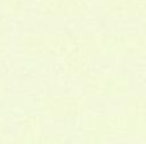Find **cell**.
<instances>
[{"label": "cell", "mask_w": 146, "mask_h": 144, "mask_svg": "<svg viewBox=\"0 0 146 144\" xmlns=\"http://www.w3.org/2000/svg\"><path fill=\"white\" fill-rule=\"evenodd\" d=\"M83 48L87 55L142 56L146 54L144 35H87L83 36Z\"/></svg>", "instance_id": "6da1fadb"}, {"label": "cell", "mask_w": 146, "mask_h": 144, "mask_svg": "<svg viewBox=\"0 0 146 144\" xmlns=\"http://www.w3.org/2000/svg\"><path fill=\"white\" fill-rule=\"evenodd\" d=\"M86 99L72 94H49L44 98L42 109L46 116L80 117L86 114Z\"/></svg>", "instance_id": "7a4b0ae2"}, {"label": "cell", "mask_w": 146, "mask_h": 144, "mask_svg": "<svg viewBox=\"0 0 146 144\" xmlns=\"http://www.w3.org/2000/svg\"><path fill=\"white\" fill-rule=\"evenodd\" d=\"M44 10L51 15H78L85 12V4L81 0H49Z\"/></svg>", "instance_id": "3957f363"}, {"label": "cell", "mask_w": 146, "mask_h": 144, "mask_svg": "<svg viewBox=\"0 0 146 144\" xmlns=\"http://www.w3.org/2000/svg\"><path fill=\"white\" fill-rule=\"evenodd\" d=\"M108 74H91L83 79V93L90 97H106Z\"/></svg>", "instance_id": "277c9868"}, {"label": "cell", "mask_w": 146, "mask_h": 144, "mask_svg": "<svg viewBox=\"0 0 146 144\" xmlns=\"http://www.w3.org/2000/svg\"><path fill=\"white\" fill-rule=\"evenodd\" d=\"M45 119L40 115H27L22 120V137L32 139L45 135Z\"/></svg>", "instance_id": "5b68a950"}, {"label": "cell", "mask_w": 146, "mask_h": 144, "mask_svg": "<svg viewBox=\"0 0 146 144\" xmlns=\"http://www.w3.org/2000/svg\"><path fill=\"white\" fill-rule=\"evenodd\" d=\"M126 116L129 117H146V94L128 96L124 102Z\"/></svg>", "instance_id": "8992f818"}, {"label": "cell", "mask_w": 146, "mask_h": 144, "mask_svg": "<svg viewBox=\"0 0 146 144\" xmlns=\"http://www.w3.org/2000/svg\"><path fill=\"white\" fill-rule=\"evenodd\" d=\"M64 71L69 77H81L86 73V56L85 55H69L64 58Z\"/></svg>", "instance_id": "52a82bcc"}, {"label": "cell", "mask_w": 146, "mask_h": 144, "mask_svg": "<svg viewBox=\"0 0 146 144\" xmlns=\"http://www.w3.org/2000/svg\"><path fill=\"white\" fill-rule=\"evenodd\" d=\"M128 89V79L123 74H108L106 97L124 96Z\"/></svg>", "instance_id": "ba28073f"}, {"label": "cell", "mask_w": 146, "mask_h": 144, "mask_svg": "<svg viewBox=\"0 0 146 144\" xmlns=\"http://www.w3.org/2000/svg\"><path fill=\"white\" fill-rule=\"evenodd\" d=\"M25 144H66V139L59 135H42L32 139H25Z\"/></svg>", "instance_id": "9c48e42d"}, {"label": "cell", "mask_w": 146, "mask_h": 144, "mask_svg": "<svg viewBox=\"0 0 146 144\" xmlns=\"http://www.w3.org/2000/svg\"><path fill=\"white\" fill-rule=\"evenodd\" d=\"M83 144H106V138L95 132H85Z\"/></svg>", "instance_id": "30bf717a"}, {"label": "cell", "mask_w": 146, "mask_h": 144, "mask_svg": "<svg viewBox=\"0 0 146 144\" xmlns=\"http://www.w3.org/2000/svg\"><path fill=\"white\" fill-rule=\"evenodd\" d=\"M1 144H25L22 135H4Z\"/></svg>", "instance_id": "8fae6325"}, {"label": "cell", "mask_w": 146, "mask_h": 144, "mask_svg": "<svg viewBox=\"0 0 146 144\" xmlns=\"http://www.w3.org/2000/svg\"><path fill=\"white\" fill-rule=\"evenodd\" d=\"M4 135H5V120L0 115V138H3Z\"/></svg>", "instance_id": "7c38bea8"}, {"label": "cell", "mask_w": 146, "mask_h": 144, "mask_svg": "<svg viewBox=\"0 0 146 144\" xmlns=\"http://www.w3.org/2000/svg\"><path fill=\"white\" fill-rule=\"evenodd\" d=\"M4 92H5V79H4V77L0 74V97L4 94Z\"/></svg>", "instance_id": "4fadbf2b"}, {"label": "cell", "mask_w": 146, "mask_h": 144, "mask_svg": "<svg viewBox=\"0 0 146 144\" xmlns=\"http://www.w3.org/2000/svg\"><path fill=\"white\" fill-rule=\"evenodd\" d=\"M4 31H5V24H4V19L0 15V37H4Z\"/></svg>", "instance_id": "5bb4252c"}, {"label": "cell", "mask_w": 146, "mask_h": 144, "mask_svg": "<svg viewBox=\"0 0 146 144\" xmlns=\"http://www.w3.org/2000/svg\"><path fill=\"white\" fill-rule=\"evenodd\" d=\"M5 51V41H4V37H0V56L4 54Z\"/></svg>", "instance_id": "9a60e30c"}, {"label": "cell", "mask_w": 146, "mask_h": 144, "mask_svg": "<svg viewBox=\"0 0 146 144\" xmlns=\"http://www.w3.org/2000/svg\"><path fill=\"white\" fill-rule=\"evenodd\" d=\"M145 31H146V24H145Z\"/></svg>", "instance_id": "2e32d148"}, {"label": "cell", "mask_w": 146, "mask_h": 144, "mask_svg": "<svg viewBox=\"0 0 146 144\" xmlns=\"http://www.w3.org/2000/svg\"><path fill=\"white\" fill-rule=\"evenodd\" d=\"M145 144H146V142H145Z\"/></svg>", "instance_id": "e0dca14e"}]
</instances>
